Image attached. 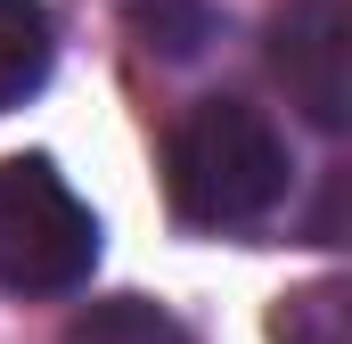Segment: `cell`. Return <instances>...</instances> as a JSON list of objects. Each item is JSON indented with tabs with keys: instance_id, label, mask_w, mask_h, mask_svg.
Here are the masks:
<instances>
[{
	"instance_id": "obj_6",
	"label": "cell",
	"mask_w": 352,
	"mask_h": 344,
	"mask_svg": "<svg viewBox=\"0 0 352 344\" xmlns=\"http://www.w3.org/2000/svg\"><path fill=\"white\" fill-rule=\"evenodd\" d=\"M270 336L278 344H352V287L320 279V287L287 295V303L270 312Z\"/></svg>"
},
{
	"instance_id": "obj_1",
	"label": "cell",
	"mask_w": 352,
	"mask_h": 344,
	"mask_svg": "<svg viewBox=\"0 0 352 344\" xmlns=\"http://www.w3.org/2000/svg\"><path fill=\"white\" fill-rule=\"evenodd\" d=\"M164 197L197 230H246L287 197V140L246 98H197L164 140Z\"/></svg>"
},
{
	"instance_id": "obj_3",
	"label": "cell",
	"mask_w": 352,
	"mask_h": 344,
	"mask_svg": "<svg viewBox=\"0 0 352 344\" xmlns=\"http://www.w3.org/2000/svg\"><path fill=\"white\" fill-rule=\"evenodd\" d=\"M270 74L303 107V123H352V0H287L270 17Z\"/></svg>"
},
{
	"instance_id": "obj_2",
	"label": "cell",
	"mask_w": 352,
	"mask_h": 344,
	"mask_svg": "<svg viewBox=\"0 0 352 344\" xmlns=\"http://www.w3.org/2000/svg\"><path fill=\"white\" fill-rule=\"evenodd\" d=\"M98 262V222L50 156H0V287L74 295Z\"/></svg>"
},
{
	"instance_id": "obj_4",
	"label": "cell",
	"mask_w": 352,
	"mask_h": 344,
	"mask_svg": "<svg viewBox=\"0 0 352 344\" xmlns=\"http://www.w3.org/2000/svg\"><path fill=\"white\" fill-rule=\"evenodd\" d=\"M50 58H58L50 8H41V0H0V115L25 107L33 90L50 83Z\"/></svg>"
},
{
	"instance_id": "obj_7",
	"label": "cell",
	"mask_w": 352,
	"mask_h": 344,
	"mask_svg": "<svg viewBox=\"0 0 352 344\" xmlns=\"http://www.w3.org/2000/svg\"><path fill=\"white\" fill-rule=\"evenodd\" d=\"M140 33H148V50H164V58H197L205 33H213V17H205L197 0H148V8H140Z\"/></svg>"
},
{
	"instance_id": "obj_5",
	"label": "cell",
	"mask_w": 352,
	"mask_h": 344,
	"mask_svg": "<svg viewBox=\"0 0 352 344\" xmlns=\"http://www.w3.org/2000/svg\"><path fill=\"white\" fill-rule=\"evenodd\" d=\"M58 344H188V336H180V320L164 303H148V295H107V303L74 312Z\"/></svg>"
}]
</instances>
